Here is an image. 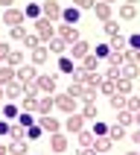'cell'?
Returning a JSON list of instances; mask_svg holds the SVG:
<instances>
[{
	"mask_svg": "<svg viewBox=\"0 0 140 155\" xmlns=\"http://www.w3.org/2000/svg\"><path fill=\"white\" fill-rule=\"evenodd\" d=\"M41 132H44L41 126H35V123H32V126L26 129V138H32V140H35V138H41Z\"/></svg>",
	"mask_w": 140,
	"mask_h": 155,
	"instance_id": "7bdbcfd3",
	"label": "cell"
},
{
	"mask_svg": "<svg viewBox=\"0 0 140 155\" xmlns=\"http://www.w3.org/2000/svg\"><path fill=\"white\" fill-rule=\"evenodd\" d=\"M67 138L61 135V132H50V149L52 152H67Z\"/></svg>",
	"mask_w": 140,
	"mask_h": 155,
	"instance_id": "52a82bcc",
	"label": "cell"
},
{
	"mask_svg": "<svg viewBox=\"0 0 140 155\" xmlns=\"http://www.w3.org/2000/svg\"><path fill=\"white\" fill-rule=\"evenodd\" d=\"M3 97H6V94H3V85H0V100H3Z\"/></svg>",
	"mask_w": 140,
	"mask_h": 155,
	"instance_id": "816d5d0a",
	"label": "cell"
},
{
	"mask_svg": "<svg viewBox=\"0 0 140 155\" xmlns=\"http://www.w3.org/2000/svg\"><path fill=\"white\" fill-rule=\"evenodd\" d=\"M67 47H70V59H82V56H88V53H91V44L82 41V38H79V41H73V44H67Z\"/></svg>",
	"mask_w": 140,
	"mask_h": 155,
	"instance_id": "ba28073f",
	"label": "cell"
},
{
	"mask_svg": "<svg viewBox=\"0 0 140 155\" xmlns=\"http://www.w3.org/2000/svg\"><path fill=\"white\" fill-rule=\"evenodd\" d=\"M67 94L73 97V100H79V97H82V82H70V88H67Z\"/></svg>",
	"mask_w": 140,
	"mask_h": 155,
	"instance_id": "60d3db41",
	"label": "cell"
},
{
	"mask_svg": "<svg viewBox=\"0 0 140 155\" xmlns=\"http://www.w3.org/2000/svg\"><path fill=\"white\" fill-rule=\"evenodd\" d=\"M18 120H21V126H24V129H29V126L35 123V117H32V111H24L21 117H18Z\"/></svg>",
	"mask_w": 140,
	"mask_h": 155,
	"instance_id": "f35d334b",
	"label": "cell"
},
{
	"mask_svg": "<svg viewBox=\"0 0 140 155\" xmlns=\"http://www.w3.org/2000/svg\"><path fill=\"white\" fill-rule=\"evenodd\" d=\"M35 35L41 38V41H50L52 35H56V26H52V21L50 18H35Z\"/></svg>",
	"mask_w": 140,
	"mask_h": 155,
	"instance_id": "6da1fadb",
	"label": "cell"
},
{
	"mask_svg": "<svg viewBox=\"0 0 140 155\" xmlns=\"http://www.w3.org/2000/svg\"><path fill=\"white\" fill-rule=\"evenodd\" d=\"M47 59H50V50H47V47H32V64H35V68L44 64Z\"/></svg>",
	"mask_w": 140,
	"mask_h": 155,
	"instance_id": "44dd1931",
	"label": "cell"
},
{
	"mask_svg": "<svg viewBox=\"0 0 140 155\" xmlns=\"http://www.w3.org/2000/svg\"><path fill=\"white\" fill-rule=\"evenodd\" d=\"M15 82V68L12 64H0V85H9Z\"/></svg>",
	"mask_w": 140,
	"mask_h": 155,
	"instance_id": "7402d4cb",
	"label": "cell"
},
{
	"mask_svg": "<svg viewBox=\"0 0 140 155\" xmlns=\"http://www.w3.org/2000/svg\"><path fill=\"white\" fill-rule=\"evenodd\" d=\"M111 50H122L126 47V35H111V44H108Z\"/></svg>",
	"mask_w": 140,
	"mask_h": 155,
	"instance_id": "836d02e7",
	"label": "cell"
},
{
	"mask_svg": "<svg viewBox=\"0 0 140 155\" xmlns=\"http://www.w3.org/2000/svg\"><path fill=\"white\" fill-rule=\"evenodd\" d=\"M111 108H114V111L126 108V94H117V91H114V94H111Z\"/></svg>",
	"mask_w": 140,
	"mask_h": 155,
	"instance_id": "f1b7e54d",
	"label": "cell"
},
{
	"mask_svg": "<svg viewBox=\"0 0 140 155\" xmlns=\"http://www.w3.org/2000/svg\"><path fill=\"white\" fill-rule=\"evenodd\" d=\"M99 91L111 97V94H114V79H102V82H99Z\"/></svg>",
	"mask_w": 140,
	"mask_h": 155,
	"instance_id": "ab89813d",
	"label": "cell"
},
{
	"mask_svg": "<svg viewBox=\"0 0 140 155\" xmlns=\"http://www.w3.org/2000/svg\"><path fill=\"white\" fill-rule=\"evenodd\" d=\"M64 129H67V132L85 129V117H82V114H76V111H70V114H67V120H64Z\"/></svg>",
	"mask_w": 140,
	"mask_h": 155,
	"instance_id": "9c48e42d",
	"label": "cell"
},
{
	"mask_svg": "<svg viewBox=\"0 0 140 155\" xmlns=\"http://www.w3.org/2000/svg\"><path fill=\"white\" fill-rule=\"evenodd\" d=\"M131 88H134V79H129L120 70V76L114 79V91H117V94H131Z\"/></svg>",
	"mask_w": 140,
	"mask_h": 155,
	"instance_id": "8992f818",
	"label": "cell"
},
{
	"mask_svg": "<svg viewBox=\"0 0 140 155\" xmlns=\"http://www.w3.org/2000/svg\"><path fill=\"white\" fill-rule=\"evenodd\" d=\"M21 21H24V12H18V9H6V12H3V24L18 26Z\"/></svg>",
	"mask_w": 140,
	"mask_h": 155,
	"instance_id": "2e32d148",
	"label": "cell"
},
{
	"mask_svg": "<svg viewBox=\"0 0 140 155\" xmlns=\"http://www.w3.org/2000/svg\"><path fill=\"white\" fill-rule=\"evenodd\" d=\"M12 3L15 0H0V9H12Z\"/></svg>",
	"mask_w": 140,
	"mask_h": 155,
	"instance_id": "681fc988",
	"label": "cell"
},
{
	"mask_svg": "<svg viewBox=\"0 0 140 155\" xmlns=\"http://www.w3.org/2000/svg\"><path fill=\"white\" fill-rule=\"evenodd\" d=\"M38 126H41L44 132H59L61 129V123L56 120V117H50V114H41V117H38Z\"/></svg>",
	"mask_w": 140,
	"mask_h": 155,
	"instance_id": "7c38bea8",
	"label": "cell"
},
{
	"mask_svg": "<svg viewBox=\"0 0 140 155\" xmlns=\"http://www.w3.org/2000/svg\"><path fill=\"white\" fill-rule=\"evenodd\" d=\"M73 68L76 64H73L70 56H59V73H73Z\"/></svg>",
	"mask_w": 140,
	"mask_h": 155,
	"instance_id": "484cf974",
	"label": "cell"
},
{
	"mask_svg": "<svg viewBox=\"0 0 140 155\" xmlns=\"http://www.w3.org/2000/svg\"><path fill=\"white\" fill-rule=\"evenodd\" d=\"M111 138L108 135H99V138H94V147H91V152H111Z\"/></svg>",
	"mask_w": 140,
	"mask_h": 155,
	"instance_id": "4fadbf2b",
	"label": "cell"
},
{
	"mask_svg": "<svg viewBox=\"0 0 140 155\" xmlns=\"http://www.w3.org/2000/svg\"><path fill=\"white\" fill-rule=\"evenodd\" d=\"M102 29H105L108 35H120V24H117L114 18H108V21H102Z\"/></svg>",
	"mask_w": 140,
	"mask_h": 155,
	"instance_id": "83f0119b",
	"label": "cell"
},
{
	"mask_svg": "<svg viewBox=\"0 0 140 155\" xmlns=\"http://www.w3.org/2000/svg\"><path fill=\"white\" fill-rule=\"evenodd\" d=\"M61 18H64L67 24H76V21H79V9L76 6H73V9H61Z\"/></svg>",
	"mask_w": 140,
	"mask_h": 155,
	"instance_id": "f546056e",
	"label": "cell"
},
{
	"mask_svg": "<svg viewBox=\"0 0 140 155\" xmlns=\"http://www.w3.org/2000/svg\"><path fill=\"white\" fill-rule=\"evenodd\" d=\"M82 117H88V120H96V117H99V108H96V103H94V100H85Z\"/></svg>",
	"mask_w": 140,
	"mask_h": 155,
	"instance_id": "cb8c5ba5",
	"label": "cell"
},
{
	"mask_svg": "<svg viewBox=\"0 0 140 155\" xmlns=\"http://www.w3.org/2000/svg\"><path fill=\"white\" fill-rule=\"evenodd\" d=\"M24 100V111H32L35 114V105H38V97H21Z\"/></svg>",
	"mask_w": 140,
	"mask_h": 155,
	"instance_id": "d590c367",
	"label": "cell"
},
{
	"mask_svg": "<svg viewBox=\"0 0 140 155\" xmlns=\"http://www.w3.org/2000/svg\"><path fill=\"white\" fill-rule=\"evenodd\" d=\"M38 44H41L38 35H29V32H26V38H24V47H26V50H32V47H38Z\"/></svg>",
	"mask_w": 140,
	"mask_h": 155,
	"instance_id": "74e56055",
	"label": "cell"
},
{
	"mask_svg": "<svg viewBox=\"0 0 140 155\" xmlns=\"http://www.w3.org/2000/svg\"><path fill=\"white\" fill-rule=\"evenodd\" d=\"M0 135H9V123L6 120H0Z\"/></svg>",
	"mask_w": 140,
	"mask_h": 155,
	"instance_id": "c3c4849f",
	"label": "cell"
},
{
	"mask_svg": "<svg viewBox=\"0 0 140 155\" xmlns=\"http://www.w3.org/2000/svg\"><path fill=\"white\" fill-rule=\"evenodd\" d=\"M108 138H111V143H114V140H117V143H120V140H126V126H120V123H117V126H111V129H108Z\"/></svg>",
	"mask_w": 140,
	"mask_h": 155,
	"instance_id": "d4e9b609",
	"label": "cell"
},
{
	"mask_svg": "<svg viewBox=\"0 0 140 155\" xmlns=\"http://www.w3.org/2000/svg\"><path fill=\"white\" fill-rule=\"evenodd\" d=\"M96 12V18H99V21H108V18H111V3H102V0H94V6H91Z\"/></svg>",
	"mask_w": 140,
	"mask_h": 155,
	"instance_id": "5bb4252c",
	"label": "cell"
},
{
	"mask_svg": "<svg viewBox=\"0 0 140 155\" xmlns=\"http://www.w3.org/2000/svg\"><path fill=\"white\" fill-rule=\"evenodd\" d=\"M6 152H15V155H26V152H29V147H26L24 140H18V143H12V147H9Z\"/></svg>",
	"mask_w": 140,
	"mask_h": 155,
	"instance_id": "d6a6232c",
	"label": "cell"
},
{
	"mask_svg": "<svg viewBox=\"0 0 140 155\" xmlns=\"http://www.w3.org/2000/svg\"><path fill=\"white\" fill-rule=\"evenodd\" d=\"M73 6H76V9H91L94 0H73Z\"/></svg>",
	"mask_w": 140,
	"mask_h": 155,
	"instance_id": "7dc6e473",
	"label": "cell"
},
{
	"mask_svg": "<svg viewBox=\"0 0 140 155\" xmlns=\"http://www.w3.org/2000/svg\"><path fill=\"white\" fill-rule=\"evenodd\" d=\"M6 149H9V147H3V143H0V155H6Z\"/></svg>",
	"mask_w": 140,
	"mask_h": 155,
	"instance_id": "f907efd6",
	"label": "cell"
},
{
	"mask_svg": "<svg viewBox=\"0 0 140 155\" xmlns=\"http://www.w3.org/2000/svg\"><path fill=\"white\" fill-rule=\"evenodd\" d=\"M64 50H67V41H61V38L52 35V38H50V53H52V56H64Z\"/></svg>",
	"mask_w": 140,
	"mask_h": 155,
	"instance_id": "603a6c76",
	"label": "cell"
},
{
	"mask_svg": "<svg viewBox=\"0 0 140 155\" xmlns=\"http://www.w3.org/2000/svg\"><path fill=\"white\" fill-rule=\"evenodd\" d=\"M41 12H44V18H50V21H59L61 18V6L56 3V0H47L41 6Z\"/></svg>",
	"mask_w": 140,
	"mask_h": 155,
	"instance_id": "8fae6325",
	"label": "cell"
},
{
	"mask_svg": "<svg viewBox=\"0 0 140 155\" xmlns=\"http://www.w3.org/2000/svg\"><path fill=\"white\" fill-rule=\"evenodd\" d=\"M79 68L88 70V73H94V70H99V59H96L94 53H88V56H82V64Z\"/></svg>",
	"mask_w": 140,
	"mask_h": 155,
	"instance_id": "e0dca14e",
	"label": "cell"
},
{
	"mask_svg": "<svg viewBox=\"0 0 140 155\" xmlns=\"http://www.w3.org/2000/svg\"><path fill=\"white\" fill-rule=\"evenodd\" d=\"M79 147H82V152H91V147H94V132H85V129H79Z\"/></svg>",
	"mask_w": 140,
	"mask_h": 155,
	"instance_id": "9a60e30c",
	"label": "cell"
},
{
	"mask_svg": "<svg viewBox=\"0 0 140 155\" xmlns=\"http://www.w3.org/2000/svg\"><path fill=\"white\" fill-rule=\"evenodd\" d=\"M82 100H96V85H82Z\"/></svg>",
	"mask_w": 140,
	"mask_h": 155,
	"instance_id": "8d00e7d4",
	"label": "cell"
},
{
	"mask_svg": "<svg viewBox=\"0 0 140 155\" xmlns=\"http://www.w3.org/2000/svg\"><path fill=\"white\" fill-rule=\"evenodd\" d=\"M134 120H137V114L129 111V108H120V111H117V123H120V126H134Z\"/></svg>",
	"mask_w": 140,
	"mask_h": 155,
	"instance_id": "d6986e66",
	"label": "cell"
},
{
	"mask_svg": "<svg viewBox=\"0 0 140 155\" xmlns=\"http://www.w3.org/2000/svg\"><path fill=\"white\" fill-rule=\"evenodd\" d=\"M3 94L9 100H18V97H24V85L21 82H9V85H3Z\"/></svg>",
	"mask_w": 140,
	"mask_h": 155,
	"instance_id": "ac0fdd59",
	"label": "cell"
},
{
	"mask_svg": "<svg viewBox=\"0 0 140 155\" xmlns=\"http://www.w3.org/2000/svg\"><path fill=\"white\" fill-rule=\"evenodd\" d=\"M6 64H12V68H21V64H24V53H21V50H9Z\"/></svg>",
	"mask_w": 140,
	"mask_h": 155,
	"instance_id": "4316f807",
	"label": "cell"
},
{
	"mask_svg": "<svg viewBox=\"0 0 140 155\" xmlns=\"http://www.w3.org/2000/svg\"><path fill=\"white\" fill-rule=\"evenodd\" d=\"M108 53H111V47H108V44H96V59H105V56H108Z\"/></svg>",
	"mask_w": 140,
	"mask_h": 155,
	"instance_id": "b9f144b4",
	"label": "cell"
},
{
	"mask_svg": "<svg viewBox=\"0 0 140 155\" xmlns=\"http://www.w3.org/2000/svg\"><path fill=\"white\" fill-rule=\"evenodd\" d=\"M12 38H15V41H24V38H26V26H24V24L12 26Z\"/></svg>",
	"mask_w": 140,
	"mask_h": 155,
	"instance_id": "e575fe53",
	"label": "cell"
},
{
	"mask_svg": "<svg viewBox=\"0 0 140 155\" xmlns=\"http://www.w3.org/2000/svg\"><path fill=\"white\" fill-rule=\"evenodd\" d=\"M24 18H41V6H38V3H26Z\"/></svg>",
	"mask_w": 140,
	"mask_h": 155,
	"instance_id": "1f68e13d",
	"label": "cell"
},
{
	"mask_svg": "<svg viewBox=\"0 0 140 155\" xmlns=\"http://www.w3.org/2000/svg\"><path fill=\"white\" fill-rule=\"evenodd\" d=\"M126 3H137V0H126Z\"/></svg>",
	"mask_w": 140,
	"mask_h": 155,
	"instance_id": "f5cc1de1",
	"label": "cell"
},
{
	"mask_svg": "<svg viewBox=\"0 0 140 155\" xmlns=\"http://www.w3.org/2000/svg\"><path fill=\"white\" fill-rule=\"evenodd\" d=\"M35 76H38L35 64H21V68H15V82H21V85H29V82H35Z\"/></svg>",
	"mask_w": 140,
	"mask_h": 155,
	"instance_id": "3957f363",
	"label": "cell"
},
{
	"mask_svg": "<svg viewBox=\"0 0 140 155\" xmlns=\"http://www.w3.org/2000/svg\"><path fill=\"white\" fill-rule=\"evenodd\" d=\"M9 135H12L15 140H24V138H26V129L18 123V126H9Z\"/></svg>",
	"mask_w": 140,
	"mask_h": 155,
	"instance_id": "4dcf8cb0",
	"label": "cell"
},
{
	"mask_svg": "<svg viewBox=\"0 0 140 155\" xmlns=\"http://www.w3.org/2000/svg\"><path fill=\"white\" fill-rule=\"evenodd\" d=\"M9 117H18V108H15V105H6V108H3V120H9Z\"/></svg>",
	"mask_w": 140,
	"mask_h": 155,
	"instance_id": "bcb514c9",
	"label": "cell"
},
{
	"mask_svg": "<svg viewBox=\"0 0 140 155\" xmlns=\"http://www.w3.org/2000/svg\"><path fill=\"white\" fill-rule=\"evenodd\" d=\"M9 50H12V47H9L6 41H0V61H6V59H9Z\"/></svg>",
	"mask_w": 140,
	"mask_h": 155,
	"instance_id": "f6af8a7d",
	"label": "cell"
},
{
	"mask_svg": "<svg viewBox=\"0 0 140 155\" xmlns=\"http://www.w3.org/2000/svg\"><path fill=\"white\" fill-rule=\"evenodd\" d=\"M59 38H61V41H67V44L79 41V29H76V24H61V26H59Z\"/></svg>",
	"mask_w": 140,
	"mask_h": 155,
	"instance_id": "5b68a950",
	"label": "cell"
},
{
	"mask_svg": "<svg viewBox=\"0 0 140 155\" xmlns=\"http://www.w3.org/2000/svg\"><path fill=\"white\" fill-rule=\"evenodd\" d=\"M52 100H56V108H59V111H64V114L76 111V100L70 94H59V97H52Z\"/></svg>",
	"mask_w": 140,
	"mask_h": 155,
	"instance_id": "277c9868",
	"label": "cell"
},
{
	"mask_svg": "<svg viewBox=\"0 0 140 155\" xmlns=\"http://www.w3.org/2000/svg\"><path fill=\"white\" fill-rule=\"evenodd\" d=\"M35 85H38L41 94H52L56 85H59V76H56V73H38V76H35Z\"/></svg>",
	"mask_w": 140,
	"mask_h": 155,
	"instance_id": "7a4b0ae2",
	"label": "cell"
},
{
	"mask_svg": "<svg viewBox=\"0 0 140 155\" xmlns=\"http://www.w3.org/2000/svg\"><path fill=\"white\" fill-rule=\"evenodd\" d=\"M102 3H114V0H102Z\"/></svg>",
	"mask_w": 140,
	"mask_h": 155,
	"instance_id": "db71d44e",
	"label": "cell"
},
{
	"mask_svg": "<svg viewBox=\"0 0 140 155\" xmlns=\"http://www.w3.org/2000/svg\"><path fill=\"white\" fill-rule=\"evenodd\" d=\"M52 108H56V100H52L50 94L38 97V105H35V114H50Z\"/></svg>",
	"mask_w": 140,
	"mask_h": 155,
	"instance_id": "30bf717a",
	"label": "cell"
},
{
	"mask_svg": "<svg viewBox=\"0 0 140 155\" xmlns=\"http://www.w3.org/2000/svg\"><path fill=\"white\" fill-rule=\"evenodd\" d=\"M120 18L122 21H134V18H137V3H122L120 6Z\"/></svg>",
	"mask_w": 140,
	"mask_h": 155,
	"instance_id": "ffe728a7",
	"label": "cell"
},
{
	"mask_svg": "<svg viewBox=\"0 0 140 155\" xmlns=\"http://www.w3.org/2000/svg\"><path fill=\"white\" fill-rule=\"evenodd\" d=\"M99 135H108V126L96 120V126H94V138H99Z\"/></svg>",
	"mask_w": 140,
	"mask_h": 155,
	"instance_id": "ee69618b",
	"label": "cell"
}]
</instances>
